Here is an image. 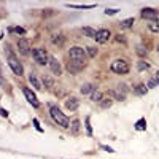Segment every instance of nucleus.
<instances>
[{"label":"nucleus","mask_w":159,"mask_h":159,"mask_svg":"<svg viewBox=\"0 0 159 159\" xmlns=\"http://www.w3.org/2000/svg\"><path fill=\"white\" fill-rule=\"evenodd\" d=\"M5 54H7V57H8V64H10V67H11V70H13V73L15 75H22L24 73V69H22V64L18 61V57L15 56V52L11 51V48H10V45H7V49H5Z\"/></svg>","instance_id":"1"},{"label":"nucleus","mask_w":159,"mask_h":159,"mask_svg":"<svg viewBox=\"0 0 159 159\" xmlns=\"http://www.w3.org/2000/svg\"><path fill=\"white\" fill-rule=\"evenodd\" d=\"M49 115H51V118H52V121H54L56 124H59L61 127H69V126H70L69 118L65 116V115L59 110V107H56V105H51V107H49Z\"/></svg>","instance_id":"2"},{"label":"nucleus","mask_w":159,"mask_h":159,"mask_svg":"<svg viewBox=\"0 0 159 159\" xmlns=\"http://www.w3.org/2000/svg\"><path fill=\"white\" fill-rule=\"evenodd\" d=\"M129 69H130L129 64L124 59H116L110 65V70L113 73H116V75H126V73H129Z\"/></svg>","instance_id":"3"},{"label":"nucleus","mask_w":159,"mask_h":159,"mask_svg":"<svg viewBox=\"0 0 159 159\" xmlns=\"http://www.w3.org/2000/svg\"><path fill=\"white\" fill-rule=\"evenodd\" d=\"M69 56H70V59H72L73 62H78V64H84V61H86V52H84V49H83L81 46H73V48H70Z\"/></svg>","instance_id":"4"},{"label":"nucleus","mask_w":159,"mask_h":159,"mask_svg":"<svg viewBox=\"0 0 159 159\" xmlns=\"http://www.w3.org/2000/svg\"><path fill=\"white\" fill-rule=\"evenodd\" d=\"M32 57H34V61H35L38 65H45V64L49 61L48 52H46L43 48H35V49L32 51Z\"/></svg>","instance_id":"5"},{"label":"nucleus","mask_w":159,"mask_h":159,"mask_svg":"<svg viewBox=\"0 0 159 159\" xmlns=\"http://www.w3.org/2000/svg\"><path fill=\"white\" fill-rule=\"evenodd\" d=\"M18 49L22 56H29L30 54V43L27 38H19L18 40Z\"/></svg>","instance_id":"6"},{"label":"nucleus","mask_w":159,"mask_h":159,"mask_svg":"<svg viewBox=\"0 0 159 159\" xmlns=\"http://www.w3.org/2000/svg\"><path fill=\"white\" fill-rule=\"evenodd\" d=\"M22 92H24V96H25V99H27V102L32 105V107H40V102H38V99H37V96L34 94V92L30 91V89H27V88H24L22 89Z\"/></svg>","instance_id":"7"},{"label":"nucleus","mask_w":159,"mask_h":159,"mask_svg":"<svg viewBox=\"0 0 159 159\" xmlns=\"http://www.w3.org/2000/svg\"><path fill=\"white\" fill-rule=\"evenodd\" d=\"M49 69H51V72L54 73V75H62V67H61V64H59V61L54 57V56H49Z\"/></svg>","instance_id":"8"},{"label":"nucleus","mask_w":159,"mask_h":159,"mask_svg":"<svg viewBox=\"0 0 159 159\" xmlns=\"http://www.w3.org/2000/svg\"><path fill=\"white\" fill-rule=\"evenodd\" d=\"M110 30L108 29H100V30H97L96 32V42L97 43H105V42H108V38H110Z\"/></svg>","instance_id":"9"},{"label":"nucleus","mask_w":159,"mask_h":159,"mask_svg":"<svg viewBox=\"0 0 159 159\" xmlns=\"http://www.w3.org/2000/svg\"><path fill=\"white\" fill-rule=\"evenodd\" d=\"M156 16H157V11H156L154 8H143V10H142V18H143V19H151V21H154Z\"/></svg>","instance_id":"10"},{"label":"nucleus","mask_w":159,"mask_h":159,"mask_svg":"<svg viewBox=\"0 0 159 159\" xmlns=\"http://www.w3.org/2000/svg\"><path fill=\"white\" fill-rule=\"evenodd\" d=\"M83 67H84V64H78V62H73V61H69V64H67V70L73 75H76Z\"/></svg>","instance_id":"11"},{"label":"nucleus","mask_w":159,"mask_h":159,"mask_svg":"<svg viewBox=\"0 0 159 159\" xmlns=\"http://www.w3.org/2000/svg\"><path fill=\"white\" fill-rule=\"evenodd\" d=\"M78 105H80V100L76 97H70V99L65 100V108L70 110V111H75L78 108Z\"/></svg>","instance_id":"12"},{"label":"nucleus","mask_w":159,"mask_h":159,"mask_svg":"<svg viewBox=\"0 0 159 159\" xmlns=\"http://www.w3.org/2000/svg\"><path fill=\"white\" fill-rule=\"evenodd\" d=\"M51 42H52V45H56L57 48H61V46H64V43H65V37H64L62 34H56V35H52Z\"/></svg>","instance_id":"13"},{"label":"nucleus","mask_w":159,"mask_h":159,"mask_svg":"<svg viewBox=\"0 0 159 159\" xmlns=\"http://www.w3.org/2000/svg\"><path fill=\"white\" fill-rule=\"evenodd\" d=\"M29 81H30V84H32L35 89H42V84H40V81H38V78H37L35 72H30V75H29Z\"/></svg>","instance_id":"14"},{"label":"nucleus","mask_w":159,"mask_h":159,"mask_svg":"<svg viewBox=\"0 0 159 159\" xmlns=\"http://www.w3.org/2000/svg\"><path fill=\"white\" fill-rule=\"evenodd\" d=\"M80 129H81V123H80L78 119L72 121V124H70V132H72L73 135H78V134H80Z\"/></svg>","instance_id":"15"},{"label":"nucleus","mask_w":159,"mask_h":159,"mask_svg":"<svg viewBox=\"0 0 159 159\" xmlns=\"http://www.w3.org/2000/svg\"><path fill=\"white\" fill-rule=\"evenodd\" d=\"M94 89H96V86L92 84V83H86V84L81 86V94H89V92H94Z\"/></svg>","instance_id":"16"},{"label":"nucleus","mask_w":159,"mask_h":159,"mask_svg":"<svg viewBox=\"0 0 159 159\" xmlns=\"http://www.w3.org/2000/svg\"><path fill=\"white\" fill-rule=\"evenodd\" d=\"M134 18H127V19H124V21H121L119 22V25H121V29H129V27H132L134 25Z\"/></svg>","instance_id":"17"},{"label":"nucleus","mask_w":159,"mask_h":159,"mask_svg":"<svg viewBox=\"0 0 159 159\" xmlns=\"http://www.w3.org/2000/svg\"><path fill=\"white\" fill-rule=\"evenodd\" d=\"M147 91H148L147 84H137V86L134 88V92H135V94H139V96H143V94H147Z\"/></svg>","instance_id":"18"},{"label":"nucleus","mask_w":159,"mask_h":159,"mask_svg":"<svg viewBox=\"0 0 159 159\" xmlns=\"http://www.w3.org/2000/svg\"><path fill=\"white\" fill-rule=\"evenodd\" d=\"M148 29H150L151 32H154V34H159V19L151 21V22L148 24Z\"/></svg>","instance_id":"19"},{"label":"nucleus","mask_w":159,"mask_h":159,"mask_svg":"<svg viewBox=\"0 0 159 159\" xmlns=\"http://www.w3.org/2000/svg\"><path fill=\"white\" fill-rule=\"evenodd\" d=\"M108 94H110L111 97H115L116 100H124V99H126V96H124V94H121V92L116 91V89H111V91L108 92Z\"/></svg>","instance_id":"20"},{"label":"nucleus","mask_w":159,"mask_h":159,"mask_svg":"<svg viewBox=\"0 0 159 159\" xmlns=\"http://www.w3.org/2000/svg\"><path fill=\"white\" fill-rule=\"evenodd\" d=\"M81 32L86 35V37H92V38H94L96 37V32L97 30H94V29H92V27H83L81 29Z\"/></svg>","instance_id":"21"},{"label":"nucleus","mask_w":159,"mask_h":159,"mask_svg":"<svg viewBox=\"0 0 159 159\" xmlns=\"http://www.w3.org/2000/svg\"><path fill=\"white\" fill-rule=\"evenodd\" d=\"M91 100L100 103V100H102V92H100V91H94V92L91 94Z\"/></svg>","instance_id":"22"},{"label":"nucleus","mask_w":159,"mask_h":159,"mask_svg":"<svg viewBox=\"0 0 159 159\" xmlns=\"http://www.w3.org/2000/svg\"><path fill=\"white\" fill-rule=\"evenodd\" d=\"M137 69H139L140 72L150 70V64H148V62H143V61H139V62H137Z\"/></svg>","instance_id":"23"},{"label":"nucleus","mask_w":159,"mask_h":159,"mask_svg":"<svg viewBox=\"0 0 159 159\" xmlns=\"http://www.w3.org/2000/svg\"><path fill=\"white\" fill-rule=\"evenodd\" d=\"M43 83H45L46 88H51V86H54V80H52L51 76H48V75H45L43 76Z\"/></svg>","instance_id":"24"},{"label":"nucleus","mask_w":159,"mask_h":159,"mask_svg":"<svg viewBox=\"0 0 159 159\" xmlns=\"http://www.w3.org/2000/svg\"><path fill=\"white\" fill-rule=\"evenodd\" d=\"M157 84H159V75L150 80V81H148V84H147V88H156Z\"/></svg>","instance_id":"25"},{"label":"nucleus","mask_w":159,"mask_h":159,"mask_svg":"<svg viewBox=\"0 0 159 159\" xmlns=\"http://www.w3.org/2000/svg\"><path fill=\"white\" fill-rule=\"evenodd\" d=\"M137 54L143 57V56H147V54H148V49L145 48V46H142V45H139V46H137Z\"/></svg>","instance_id":"26"},{"label":"nucleus","mask_w":159,"mask_h":159,"mask_svg":"<svg viewBox=\"0 0 159 159\" xmlns=\"http://www.w3.org/2000/svg\"><path fill=\"white\" fill-rule=\"evenodd\" d=\"M135 129H137V130H143V129H147V124H145V119H143V118L137 121V124H135Z\"/></svg>","instance_id":"27"},{"label":"nucleus","mask_w":159,"mask_h":159,"mask_svg":"<svg viewBox=\"0 0 159 159\" xmlns=\"http://www.w3.org/2000/svg\"><path fill=\"white\" fill-rule=\"evenodd\" d=\"M116 91H119L121 94H124V96H126V92H127V84L119 83V84H118V88H116Z\"/></svg>","instance_id":"28"},{"label":"nucleus","mask_w":159,"mask_h":159,"mask_svg":"<svg viewBox=\"0 0 159 159\" xmlns=\"http://www.w3.org/2000/svg\"><path fill=\"white\" fill-rule=\"evenodd\" d=\"M100 107H102V108H110V107H111V100H110V99H105V100L102 99V100H100Z\"/></svg>","instance_id":"29"},{"label":"nucleus","mask_w":159,"mask_h":159,"mask_svg":"<svg viewBox=\"0 0 159 159\" xmlns=\"http://www.w3.org/2000/svg\"><path fill=\"white\" fill-rule=\"evenodd\" d=\"M88 54H89V57H96V54H97V48H94V46H88Z\"/></svg>","instance_id":"30"},{"label":"nucleus","mask_w":159,"mask_h":159,"mask_svg":"<svg viewBox=\"0 0 159 159\" xmlns=\"http://www.w3.org/2000/svg\"><path fill=\"white\" fill-rule=\"evenodd\" d=\"M8 32H16V34L24 35L25 34V29H22V27H11V29H8Z\"/></svg>","instance_id":"31"},{"label":"nucleus","mask_w":159,"mask_h":159,"mask_svg":"<svg viewBox=\"0 0 159 159\" xmlns=\"http://www.w3.org/2000/svg\"><path fill=\"white\" fill-rule=\"evenodd\" d=\"M119 10L118 8H110V10H105V15H116Z\"/></svg>","instance_id":"32"},{"label":"nucleus","mask_w":159,"mask_h":159,"mask_svg":"<svg viewBox=\"0 0 159 159\" xmlns=\"http://www.w3.org/2000/svg\"><path fill=\"white\" fill-rule=\"evenodd\" d=\"M86 130H88V135H92V130H91V124H89V118H86Z\"/></svg>","instance_id":"33"},{"label":"nucleus","mask_w":159,"mask_h":159,"mask_svg":"<svg viewBox=\"0 0 159 159\" xmlns=\"http://www.w3.org/2000/svg\"><path fill=\"white\" fill-rule=\"evenodd\" d=\"M34 124H35V129H37L38 132H43V129L40 127V124H38V121H37V119H34Z\"/></svg>","instance_id":"34"},{"label":"nucleus","mask_w":159,"mask_h":159,"mask_svg":"<svg viewBox=\"0 0 159 159\" xmlns=\"http://www.w3.org/2000/svg\"><path fill=\"white\" fill-rule=\"evenodd\" d=\"M0 115H2V116H5V118H7V116H8V111H5V110H3L2 107H0Z\"/></svg>","instance_id":"35"},{"label":"nucleus","mask_w":159,"mask_h":159,"mask_svg":"<svg viewBox=\"0 0 159 159\" xmlns=\"http://www.w3.org/2000/svg\"><path fill=\"white\" fill-rule=\"evenodd\" d=\"M102 148H103V150H105V151H110V153H113V151H115V150H111V148H110V147H102Z\"/></svg>","instance_id":"36"},{"label":"nucleus","mask_w":159,"mask_h":159,"mask_svg":"<svg viewBox=\"0 0 159 159\" xmlns=\"http://www.w3.org/2000/svg\"><path fill=\"white\" fill-rule=\"evenodd\" d=\"M116 40H118V42H126L124 37H116Z\"/></svg>","instance_id":"37"},{"label":"nucleus","mask_w":159,"mask_h":159,"mask_svg":"<svg viewBox=\"0 0 159 159\" xmlns=\"http://www.w3.org/2000/svg\"><path fill=\"white\" fill-rule=\"evenodd\" d=\"M156 49H157V52H159V43H157V48H156Z\"/></svg>","instance_id":"38"},{"label":"nucleus","mask_w":159,"mask_h":159,"mask_svg":"<svg viewBox=\"0 0 159 159\" xmlns=\"http://www.w3.org/2000/svg\"><path fill=\"white\" fill-rule=\"evenodd\" d=\"M0 75H2V73H0ZM0 81H2V80H0Z\"/></svg>","instance_id":"39"}]
</instances>
